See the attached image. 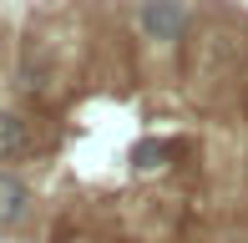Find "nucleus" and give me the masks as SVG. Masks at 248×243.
Listing matches in <instances>:
<instances>
[{
	"instance_id": "f257e3e1",
	"label": "nucleus",
	"mask_w": 248,
	"mask_h": 243,
	"mask_svg": "<svg viewBox=\"0 0 248 243\" xmlns=\"http://www.w3.org/2000/svg\"><path fill=\"white\" fill-rule=\"evenodd\" d=\"M132 20L152 51H183L193 36V5L187 0H137Z\"/></svg>"
},
{
	"instance_id": "f03ea898",
	"label": "nucleus",
	"mask_w": 248,
	"mask_h": 243,
	"mask_svg": "<svg viewBox=\"0 0 248 243\" xmlns=\"http://www.w3.org/2000/svg\"><path fill=\"white\" fill-rule=\"evenodd\" d=\"M193 157V137H142L132 147V162L137 167H172V162Z\"/></svg>"
},
{
	"instance_id": "7ed1b4c3",
	"label": "nucleus",
	"mask_w": 248,
	"mask_h": 243,
	"mask_svg": "<svg viewBox=\"0 0 248 243\" xmlns=\"http://www.w3.org/2000/svg\"><path fill=\"white\" fill-rule=\"evenodd\" d=\"M31 208H36V193H31V187L16 178V172H0V228L26 223Z\"/></svg>"
},
{
	"instance_id": "20e7f679",
	"label": "nucleus",
	"mask_w": 248,
	"mask_h": 243,
	"mask_svg": "<svg viewBox=\"0 0 248 243\" xmlns=\"http://www.w3.org/2000/svg\"><path fill=\"white\" fill-rule=\"evenodd\" d=\"M36 152V137H31V122L5 112L0 106V162H16V157H31Z\"/></svg>"
},
{
	"instance_id": "39448f33",
	"label": "nucleus",
	"mask_w": 248,
	"mask_h": 243,
	"mask_svg": "<svg viewBox=\"0 0 248 243\" xmlns=\"http://www.w3.org/2000/svg\"><path fill=\"white\" fill-rule=\"evenodd\" d=\"M243 172H248V152H243Z\"/></svg>"
}]
</instances>
